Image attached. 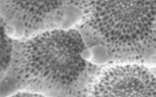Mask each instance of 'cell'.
Returning <instances> with one entry per match:
<instances>
[{"label": "cell", "mask_w": 156, "mask_h": 97, "mask_svg": "<svg viewBox=\"0 0 156 97\" xmlns=\"http://www.w3.org/2000/svg\"><path fill=\"white\" fill-rule=\"evenodd\" d=\"M84 51L83 39L74 29L54 27L14 38L11 64L2 82L10 85L11 94L48 96L67 92L86 68Z\"/></svg>", "instance_id": "1"}, {"label": "cell", "mask_w": 156, "mask_h": 97, "mask_svg": "<svg viewBox=\"0 0 156 97\" xmlns=\"http://www.w3.org/2000/svg\"><path fill=\"white\" fill-rule=\"evenodd\" d=\"M91 96H156V76L137 65H114L90 85Z\"/></svg>", "instance_id": "4"}, {"label": "cell", "mask_w": 156, "mask_h": 97, "mask_svg": "<svg viewBox=\"0 0 156 97\" xmlns=\"http://www.w3.org/2000/svg\"><path fill=\"white\" fill-rule=\"evenodd\" d=\"M13 39L6 22L0 14V84L5 78L11 64Z\"/></svg>", "instance_id": "5"}, {"label": "cell", "mask_w": 156, "mask_h": 97, "mask_svg": "<svg viewBox=\"0 0 156 97\" xmlns=\"http://www.w3.org/2000/svg\"><path fill=\"white\" fill-rule=\"evenodd\" d=\"M89 25L115 45H131L146 38L156 19V0H84Z\"/></svg>", "instance_id": "2"}, {"label": "cell", "mask_w": 156, "mask_h": 97, "mask_svg": "<svg viewBox=\"0 0 156 97\" xmlns=\"http://www.w3.org/2000/svg\"><path fill=\"white\" fill-rule=\"evenodd\" d=\"M67 0H0V14L13 38L54 28L52 22Z\"/></svg>", "instance_id": "3"}]
</instances>
